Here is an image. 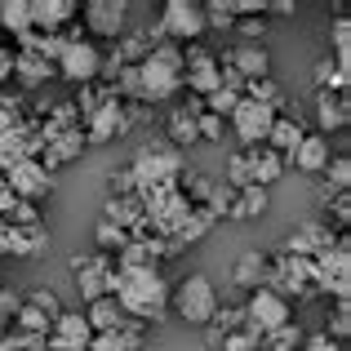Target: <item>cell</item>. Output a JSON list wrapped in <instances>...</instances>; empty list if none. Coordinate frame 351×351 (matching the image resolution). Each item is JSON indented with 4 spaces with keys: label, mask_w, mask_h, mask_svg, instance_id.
Here are the masks:
<instances>
[{
    "label": "cell",
    "mask_w": 351,
    "mask_h": 351,
    "mask_svg": "<svg viewBox=\"0 0 351 351\" xmlns=\"http://www.w3.org/2000/svg\"><path fill=\"white\" fill-rule=\"evenodd\" d=\"M107 298H116L120 311L138 325L169 316V280L160 276V267H116L107 280Z\"/></svg>",
    "instance_id": "obj_1"
},
{
    "label": "cell",
    "mask_w": 351,
    "mask_h": 351,
    "mask_svg": "<svg viewBox=\"0 0 351 351\" xmlns=\"http://www.w3.org/2000/svg\"><path fill=\"white\" fill-rule=\"evenodd\" d=\"M138 85H143V107H156L182 89V45L160 40L152 45L143 62H138Z\"/></svg>",
    "instance_id": "obj_2"
},
{
    "label": "cell",
    "mask_w": 351,
    "mask_h": 351,
    "mask_svg": "<svg viewBox=\"0 0 351 351\" xmlns=\"http://www.w3.org/2000/svg\"><path fill=\"white\" fill-rule=\"evenodd\" d=\"M129 173H134V182H138V196L152 191V187H169V182L182 178V152L169 147L165 138H152V143H143L134 152Z\"/></svg>",
    "instance_id": "obj_3"
},
{
    "label": "cell",
    "mask_w": 351,
    "mask_h": 351,
    "mask_svg": "<svg viewBox=\"0 0 351 351\" xmlns=\"http://www.w3.org/2000/svg\"><path fill=\"white\" fill-rule=\"evenodd\" d=\"M218 307H223V302H218L214 280H209V276H200V271L187 276L178 289H169V311H173V316H182L187 325H209Z\"/></svg>",
    "instance_id": "obj_4"
},
{
    "label": "cell",
    "mask_w": 351,
    "mask_h": 351,
    "mask_svg": "<svg viewBox=\"0 0 351 351\" xmlns=\"http://www.w3.org/2000/svg\"><path fill=\"white\" fill-rule=\"evenodd\" d=\"M311 267H316V293H334V302L351 298V245H347V236H338L325 254L311 258Z\"/></svg>",
    "instance_id": "obj_5"
},
{
    "label": "cell",
    "mask_w": 351,
    "mask_h": 351,
    "mask_svg": "<svg viewBox=\"0 0 351 351\" xmlns=\"http://www.w3.org/2000/svg\"><path fill=\"white\" fill-rule=\"evenodd\" d=\"M267 289H276L285 302L289 298H311V293H316V267H311V258L276 254V263L267 267Z\"/></svg>",
    "instance_id": "obj_6"
},
{
    "label": "cell",
    "mask_w": 351,
    "mask_h": 351,
    "mask_svg": "<svg viewBox=\"0 0 351 351\" xmlns=\"http://www.w3.org/2000/svg\"><path fill=\"white\" fill-rule=\"evenodd\" d=\"M160 32H165V40H173V45H196L200 36L209 32L205 27V5L200 0H165L160 5Z\"/></svg>",
    "instance_id": "obj_7"
},
{
    "label": "cell",
    "mask_w": 351,
    "mask_h": 351,
    "mask_svg": "<svg viewBox=\"0 0 351 351\" xmlns=\"http://www.w3.org/2000/svg\"><path fill=\"white\" fill-rule=\"evenodd\" d=\"M293 320V302H285L276 289H254L249 293V302H245V329L249 334H271V329H280V325H289Z\"/></svg>",
    "instance_id": "obj_8"
},
{
    "label": "cell",
    "mask_w": 351,
    "mask_h": 351,
    "mask_svg": "<svg viewBox=\"0 0 351 351\" xmlns=\"http://www.w3.org/2000/svg\"><path fill=\"white\" fill-rule=\"evenodd\" d=\"M98 71H103V49H98L94 40L67 45V49L58 53V62H53V76H62L67 85H94Z\"/></svg>",
    "instance_id": "obj_9"
},
{
    "label": "cell",
    "mask_w": 351,
    "mask_h": 351,
    "mask_svg": "<svg viewBox=\"0 0 351 351\" xmlns=\"http://www.w3.org/2000/svg\"><path fill=\"white\" fill-rule=\"evenodd\" d=\"M227 125H232V134L245 143V152H249V147H263L267 143V134H271V125H276V112H271V107H263V103L240 98V107L227 116Z\"/></svg>",
    "instance_id": "obj_10"
},
{
    "label": "cell",
    "mask_w": 351,
    "mask_h": 351,
    "mask_svg": "<svg viewBox=\"0 0 351 351\" xmlns=\"http://www.w3.org/2000/svg\"><path fill=\"white\" fill-rule=\"evenodd\" d=\"M0 178H5V187L14 191L18 200H32V205H36L40 196H49V191H53V173L45 169L40 160H18V165H9Z\"/></svg>",
    "instance_id": "obj_11"
},
{
    "label": "cell",
    "mask_w": 351,
    "mask_h": 351,
    "mask_svg": "<svg viewBox=\"0 0 351 351\" xmlns=\"http://www.w3.org/2000/svg\"><path fill=\"white\" fill-rule=\"evenodd\" d=\"M112 271H116V263L107 254H94V258H71V276H76V289H80V298H85V307L89 302H98V298H107V280H112Z\"/></svg>",
    "instance_id": "obj_12"
},
{
    "label": "cell",
    "mask_w": 351,
    "mask_h": 351,
    "mask_svg": "<svg viewBox=\"0 0 351 351\" xmlns=\"http://www.w3.org/2000/svg\"><path fill=\"white\" fill-rule=\"evenodd\" d=\"M125 18H129L125 0H89L85 5V32L116 45L120 36H125Z\"/></svg>",
    "instance_id": "obj_13"
},
{
    "label": "cell",
    "mask_w": 351,
    "mask_h": 351,
    "mask_svg": "<svg viewBox=\"0 0 351 351\" xmlns=\"http://www.w3.org/2000/svg\"><path fill=\"white\" fill-rule=\"evenodd\" d=\"M343 236V232H334L329 223H298L289 236H285V245H280V254H293V258H316V254H325L334 240Z\"/></svg>",
    "instance_id": "obj_14"
},
{
    "label": "cell",
    "mask_w": 351,
    "mask_h": 351,
    "mask_svg": "<svg viewBox=\"0 0 351 351\" xmlns=\"http://www.w3.org/2000/svg\"><path fill=\"white\" fill-rule=\"evenodd\" d=\"M85 143L89 147H98V143H112V138H125L129 134V116H125V103L120 98H112V103H103L94 116L85 120Z\"/></svg>",
    "instance_id": "obj_15"
},
{
    "label": "cell",
    "mask_w": 351,
    "mask_h": 351,
    "mask_svg": "<svg viewBox=\"0 0 351 351\" xmlns=\"http://www.w3.org/2000/svg\"><path fill=\"white\" fill-rule=\"evenodd\" d=\"M89 325L85 311H58L49 325V351H89Z\"/></svg>",
    "instance_id": "obj_16"
},
{
    "label": "cell",
    "mask_w": 351,
    "mask_h": 351,
    "mask_svg": "<svg viewBox=\"0 0 351 351\" xmlns=\"http://www.w3.org/2000/svg\"><path fill=\"white\" fill-rule=\"evenodd\" d=\"M27 9H32V32H40V36H53L62 27H71L80 14L76 0H27Z\"/></svg>",
    "instance_id": "obj_17"
},
{
    "label": "cell",
    "mask_w": 351,
    "mask_h": 351,
    "mask_svg": "<svg viewBox=\"0 0 351 351\" xmlns=\"http://www.w3.org/2000/svg\"><path fill=\"white\" fill-rule=\"evenodd\" d=\"M223 62L236 71L240 80H267L271 76V53H267L263 45H236Z\"/></svg>",
    "instance_id": "obj_18"
},
{
    "label": "cell",
    "mask_w": 351,
    "mask_h": 351,
    "mask_svg": "<svg viewBox=\"0 0 351 351\" xmlns=\"http://www.w3.org/2000/svg\"><path fill=\"white\" fill-rule=\"evenodd\" d=\"M49 249V227L36 223V227H9L5 232V254L9 258H40Z\"/></svg>",
    "instance_id": "obj_19"
},
{
    "label": "cell",
    "mask_w": 351,
    "mask_h": 351,
    "mask_svg": "<svg viewBox=\"0 0 351 351\" xmlns=\"http://www.w3.org/2000/svg\"><path fill=\"white\" fill-rule=\"evenodd\" d=\"M347 125H351V103L320 89V94H316V134L320 138H325V134H343Z\"/></svg>",
    "instance_id": "obj_20"
},
{
    "label": "cell",
    "mask_w": 351,
    "mask_h": 351,
    "mask_svg": "<svg viewBox=\"0 0 351 351\" xmlns=\"http://www.w3.org/2000/svg\"><path fill=\"white\" fill-rule=\"evenodd\" d=\"M245 165H249V182H254V187H271V182L285 178V160L267 143L263 147H249V152H245Z\"/></svg>",
    "instance_id": "obj_21"
},
{
    "label": "cell",
    "mask_w": 351,
    "mask_h": 351,
    "mask_svg": "<svg viewBox=\"0 0 351 351\" xmlns=\"http://www.w3.org/2000/svg\"><path fill=\"white\" fill-rule=\"evenodd\" d=\"M307 134H311V129L302 125L298 116H276L271 134H267V147H271V152L280 156V160H289V156L302 147V138H307Z\"/></svg>",
    "instance_id": "obj_22"
},
{
    "label": "cell",
    "mask_w": 351,
    "mask_h": 351,
    "mask_svg": "<svg viewBox=\"0 0 351 351\" xmlns=\"http://www.w3.org/2000/svg\"><path fill=\"white\" fill-rule=\"evenodd\" d=\"M85 147H89V143H85V129H67V134L49 138V143L40 147V165H45V169H58V165L76 160Z\"/></svg>",
    "instance_id": "obj_23"
},
{
    "label": "cell",
    "mask_w": 351,
    "mask_h": 351,
    "mask_svg": "<svg viewBox=\"0 0 351 351\" xmlns=\"http://www.w3.org/2000/svg\"><path fill=\"white\" fill-rule=\"evenodd\" d=\"M325 165H329V138H320V134H307L302 138V147L285 160V169H298V173H325Z\"/></svg>",
    "instance_id": "obj_24"
},
{
    "label": "cell",
    "mask_w": 351,
    "mask_h": 351,
    "mask_svg": "<svg viewBox=\"0 0 351 351\" xmlns=\"http://www.w3.org/2000/svg\"><path fill=\"white\" fill-rule=\"evenodd\" d=\"M49 76H53V62H45L40 53H32V49H14V80L23 89H40Z\"/></svg>",
    "instance_id": "obj_25"
},
{
    "label": "cell",
    "mask_w": 351,
    "mask_h": 351,
    "mask_svg": "<svg viewBox=\"0 0 351 351\" xmlns=\"http://www.w3.org/2000/svg\"><path fill=\"white\" fill-rule=\"evenodd\" d=\"M147 338V329L138 325V320H125L120 329H112V334H94L89 338V351H138Z\"/></svg>",
    "instance_id": "obj_26"
},
{
    "label": "cell",
    "mask_w": 351,
    "mask_h": 351,
    "mask_svg": "<svg viewBox=\"0 0 351 351\" xmlns=\"http://www.w3.org/2000/svg\"><path fill=\"white\" fill-rule=\"evenodd\" d=\"M267 267H271V258L267 254H258V249H249V254H240L236 258V267H232V280L240 285V289H263L267 285Z\"/></svg>",
    "instance_id": "obj_27"
},
{
    "label": "cell",
    "mask_w": 351,
    "mask_h": 351,
    "mask_svg": "<svg viewBox=\"0 0 351 351\" xmlns=\"http://www.w3.org/2000/svg\"><path fill=\"white\" fill-rule=\"evenodd\" d=\"M143 218H147V209H143V200H138V196H107L103 223H116L120 232H134Z\"/></svg>",
    "instance_id": "obj_28"
},
{
    "label": "cell",
    "mask_w": 351,
    "mask_h": 351,
    "mask_svg": "<svg viewBox=\"0 0 351 351\" xmlns=\"http://www.w3.org/2000/svg\"><path fill=\"white\" fill-rule=\"evenodd\" d=\"M125 311H120V302L116 298H98V302H89L85 307V325H89V334H112V329L125 325Z\"/></svg>",
    "instance_id": "obj_29"
},
{
    "label": "cell",
    "mask_w": 351,
    "mask_h": 351,
    "mask_svg": "<svg viewBox=\"0 0 351 351\" xmlns=\"http://www.w3.org/2000/svg\"><path fill=\"white\" fill-rule=\"evenodd\" d=\"M214 223H218V218L209 214V209H191V214H187V223H182L178 232H173V240H169V245L182 254L187 245H196V240H205L209 232H214Z\"/></svg>",
    "instance_id": "obj_30"
},
{
    "label": "cell",
    "mask_w": 351,
    "mask_h": 351,
    "mask_svg": "<svg viewBox=\"0 0 351 351\" xmlns=\"http://www.w3.org/2000/svg\"><path fill=\"white\" fill-rule=\"evenodd\" d=\"M0 27H5L14 40H23V36L32 32V9H27V0H0Z\"/></svg>",
    "instance_id": "obj_31"
},
{
    "label": "cell",
    "mask_w": 351,
    "mask_h": 351,
    "mask_svg": "<svg viewBox=\"0 0 351 351\" xmlns=\"http://www.w3.org/2000/svg\"><path fill=\"white\" fill-rule=\"evenodd\" d=\"M165 129H169V134H165V143L178 147V152L200 143V138H196V116H187L182 107H173V112H169V125H165Z\"/></svg>",
    "instance_id": "obj_32"
},
{
    "label": "cell",
    "mask_w": 351,
    "mask_h": 351,
    "mask_svg": "<svg viewBox=\"0 0 351 351\" xmlns=\"http://www.w3.org/2000/svg\"><path fill=\"white\" fill-rule=\"evenodd\" d=\"M245 98H249V103H263V107H271L276 116L285 112V89L276 85L271 76H267V80H249V85H245Z\"/></svg>",
    "instance_id": "obj_33"
},
{
    "label": "cell",
    "mask_w": 351,
    "mask_h": 351,
    "mask_svg": "<svg viewBox=\"0 0 351 351\" xmlns=\"http://www.w3.org/2000/svg\"><path fill=\"white\" fill-rule=\"evenodd\" d=\"M267 209V187H240L236 191V205H232V218H258Z\"/></svg>",
    "instance_id": "obj_34"
},
{
    "label": "cell",
    "mask_w": 351,
    "mask_h": 351,
    "mask_svg": "<svg viewBox=\"0 0 351 351\" xmlns=\"http://www.w3.org/2000/svg\"><path fill=\"white\" fill-rule=\"evenodd\" d=\"M302 338H307V334H302V329L289 320V325H280V329H271V334H263V351H298Z\"/></svg>",
    "instance_id": "obj_35"
},
{
    "label": "cell",
    "mask_w": 351,
    "mask_h": 351,
    "mask_svg": "<svg viewBox=\"0 0 351 351\" xmlns=\"http://www.w3.org/2000/svg\"><path fill=\"white\" fill-rule=\"evenodd\" d=\"M205 329H214L218 338H227V334H236V329H245V307H218L214 320H209Z\"/></svg>",
    "instance_id": "obj_36"
},
{
    "label": "cell",
    "mask_w": 351,
    "mask_h": 351,
    "mask_svg": "<svg viewBox=\"0 0 351 351\" xmlns=\"http://www.w3.org/2000/svg\"><path fill=\"white\" fill-rule=\"evenodd\" d=\"M94 240H98V249H103V254H120V249L129 245V232H120L116 223H103V218H98Z\"/></svg>",
    "instance_id": "obj_37"
},
{
    "label": "cell",
    "mask_w": 351,
    "mask_h": 351,
    "mask_svg": "<svg viewBox=\"0 0 351 351\" xmlns=\"http://www.w3.org/2000/svg\"><path fill=\"white\" fill-rule=\"evenodd\" d=\"M325 178H329V187H325V191H347V182H351V160H347V152L329 156Z\"/></svg>",
    "instance_id": "obj_38"
},
{
    "label": "cell",
    "mask_w": 351,
    "mask_h": 351,
    "mask_svg": "<svg viewBox=\"0 0 351 351\" xmlns=\"http://www.w3.org/2000/svg\"><path fill=\"white\" fill-rule=\"evenodd\" d=\"M334 62H343V67H351V23H347V14L343 18H334Z\"/></svg>",
    "instance_id": "obj_39"
},
{
    "label": "cell",
    "mask_w": 351,
    "mask_h": 351,
    "mask_svg": "<svg viewBox=\"0 0 351 351\" xmlns=\"http://www.w3.org/2000/svg\"><path fill=\"white\" fill-rule=\"evenodd\" d=\"M116 267H160V263L152 258V249H147V245H138V240H129V245H125V249L116 254Z\"/></svg>",
    "instance_id": "obj_40"
},
{
    "label": "cell",
    "mask_w": 351,
    "mask_h": 351,
    "mask_svg": "<svg viewBox=\"0 0 351 351\" xmlns=\"http://www.w3.org/2000/svg\"><path fill=\"white\" fill-rule=\"evenodd\" d=\"M205 27H214V32H232V27H236L232 5H227V0H209V5H205Z\"/></svg>",
    "instance_id": "obj_41"
},
{
    "label": "cell",
    "mask_w": 351,
    "mask_h": 351,
    "mask_svg": "<svg viewBox=\"0 0 351 351\" xmlns=\"http://www.w3.org/2000/svg\"><path fill=\"white\" fill-rule=\"evenodd\" d=\"M223 129H227V120H218L209 112L196 116V138H200V143H223Z\"/></svg>",
    "instance_id": "obj_42"
},
{
    "label": "cell",
    "mask_w": 351,
    "mask_h": 351,
    "mask_svg": "<svg viewBox=\"0 0 351 351\" xmlns=\"http://www.w3.org/2000/svg\"><path fill=\"white\" fill-rule=\"evenodd\" d=\"M5 223L9 227H36V223H40V209H36L32 200H14V209H9Z\"/></svg>",
    "instance_id": "obj_43"
},
{
    "label": "cell",
    "mask_w": 351,
    "mask_h": 351,
    "mask_svg": "<svg viewBox=\"0 0 351 351\" xmlns=\"http://www.w3.org/2000/svg\"><path fill=\"white\" fill-rule=\"evenodd\" d=\"M23 302H32V307L36 311H45V316H58V311H62V302H58V293H53V289H32V293H27V298Z\"/></svg>",
    "instance_id": "obj_44"
},
{
    "label": "cell",
    "mask_w": 351,
    "mask_h": 351,
    "mask_svg": "<svg viewBox=\"0 0 351 351\" xmlns=\"http://www.w3.org/2000/svg\"><path fill=\"white\" fill-rule=\"evenodd\" d=\"M218 347H223V351H263V338L249 334V329H236V334H227Z\"/></svg>",
    "instance_id": "obj_45"
},
{
    "label": "cell",
    "mask_w": 351,
    "mask_h": 351,
    "mask_svg": "<svg viewBox=\"0 0 351 351\" xmlns=\"http://www.w3.org/2000/svg\"><path fill=\"white\" fill-rule=\"evenodd\" d=\"M347 334H351V307H347V302H334V325H329V338L347 347Z\"/></svg>",
    "instance_id": "obj_46"
},
{
    "label": "cell",
    "mask_w": 351,
    "mask_h": 351,
    "mask_svg": "<svg viewBox=\"0 0 351 351\" xmlns=\"http://www.w3.org/2000/svg\"><path fill=\"white\" fill-rule=\"evenodd\" d=\"M236 32H240V45H263L267 23L263 18H245V23H236Z\"/></svg>",
    "instance_id": "obj_47"
},
{
    "label": "cell",
    "mask_w": 351,
    "mask_h": 351,
    "mask_svg": "<svg viewBox=\"0 0 351 351\" xmlns=\"http://www.w3.org/2000/svg\"><path fill=\"white\" fill-rule=\"evenodd\" d=\"M107 187H112V196H138V182L129 169H116L112 178H107Z\"/></svg>",
    "instance_id": "obj_48"
},
{
    "label": "cell",
    "mask_w": 351,
    "mask_h": 351,
    "mask_svg": "<svg viewBox=\"0 0 351 351\" xmlns=\"http://www.w3.org/2000/svg\"><path fill=\"white\" fill-rule=\"evenodd\" d=\"M227 187H232V191L249 187V165H245V152H236V156H232V173H227Z\"/></svg>",
    "instance_id": "obj_49"
},
{
    "label": "cell",
    "mask_w": 351,
    "mask_h": 351,
    "mask_svg": "<svg viewBox=\"0 0 351 351\" xmlns=\"http://www.w3.org/2000/svg\"><path fill=\"white\" fill-rule=\"evenodd\" d=\"M18 302H23V298H18L14 289H0V334H5V329H9V320H14Z\"/></svg>",
    "instance_id": "obj_50"
},
{
    "label": "cell",
    "mask_w": 351,
    "mask_h": 351,
    "mask_svg": "<svg viewBox=\"0 0 351 351\" xmlns=\"http://www.w3.org/2000/svg\"><path fill=\"white\" fill-rule=\"evenodd\" d=\"M334 200V218H338V227H347V218H351V196L347 191H325V205Z\"/></svg>",
    "instance_id": "obj_51"
},
{
    "label": "cell",
    "mask_w": 351,
    "mask_h": 351,
    "mask_svg": "<svg viewBox=\"0 0 351 351\" xmlns=\"http://www.w3.org/2000/svg\"><path fill=\"white\" fill-rule=\"evenodd\" d=\"M18 351H49V334H14Z\"/></svg>",
    "instance_id": "obj_52"
},
{
    "label": "cell",
    "mask_w": 351,
    "mask_h": 351,
    "mask_svg": "<svg viewBox=\"0 0 351 351\" xmlns=\"http://www.w3.org/2000/svg\"><path fill=\"white\" fill-rule=\"evenodd\" d=\"M9 76H14V49H5V45H0V85H5Z\"/></svg>",
    "instance_id": "obj_53"
},
{
    "label": "cell",
    "mask_w": 351,
    "mask_h": 351,
    "mask_svg": "<svg viewBox=\"0 0 351 351\" xmlns=\"http://www.w3.org/2000/svg\"><path fill=\"white\" fill-rule=\"evenodd\" d=\"M14 200H18V196H14V191L5 187V178H0V218H9V209H14Z\"/></svg>",
    "instance_id": "obj_54"
},
{
    "label": "cell",
    "mask_w": 351,
    "mask_h": 351,
    "mask_svg": "<svg viewBox=\"0 0 351 351\" xmlns=\"http://www.w3.org/2000/svg\"><path fill=\"white\" fill-rule=\"evenodd\" d=\"M0 351H18V338L9 334V329H5V334H0Z\"/></svg>",
    "instance_id": "obj_55"
},
{
    "label": "cell",
    "mask_w": 351,
    "mask_h": 351,
    "mask_svg": "<svg viewBox=\"0 0 351 351\" xmlns=\"http://www.w3.org/2000/svg\"><path fill=\"white\" fill-rule=\"evenodd\" d=\"M5 232H9V223L0 218V258H5Z\"/></svg>",
    "instance_id": "obj_56"
}]
</instances>
